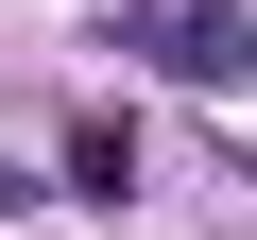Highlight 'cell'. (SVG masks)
Masks as SVG:
<instances>
[{
    "label": "cell",
    "instance_id": "cell-1",
    "mask_svg": "<svg viewBox=\"0 0 257 240\" xmlns=\"http://www.w3.org/2000/svg\"><path fill=\"white\" fill-rule=\"evenodd\" d=\"M120 52H138V69H172V86H240V69H257L240 0H138V18H120Z\"/></svg>",
    "mask_w": 257,
    "mask_h": 240
}]
</instances>
